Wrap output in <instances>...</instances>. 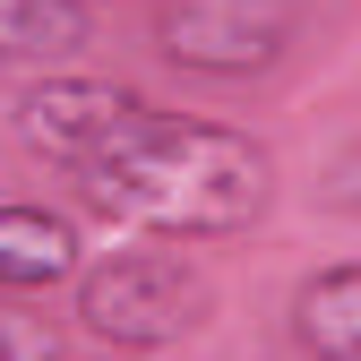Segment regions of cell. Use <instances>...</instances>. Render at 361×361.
Here are the masks:
<instances>
[{"mask_svg":"<svg viewBox=\"0 0 361 361\" xmlns=\"http://www.w3.org/2000/svg\"><path fill=\"white\" fill-rule=\"evenodd\" d=\"M86 198L121 215L147 241H241L276 207V147L250 138L233 121H198V112H138L129 129L78 164Z\"/></svg>","mask_w":361,"mask_h":361,"instance_id":"6da1fadb","label":"cell"},{"mask_svg":"<svg viewBox=\"0 0 361 361\" xmlns=\"http://www.w3.org/2000/svg\"><path fill=\"white\" fill-rule=\"evenodd\" d=\"M78 327L112 344V353H172L207 327L215 310V284L198 258L172 250H112V258H86L78 267Z\"/></svg>","mask_w":361,"mask_h":361,"instance_id":"7a4b0ae2","label":"cell"},{"mask_svg":"<svg viewBox=\"0 0 361 361\" xmlns=\"http://www.w3.org/2000/svg\"><path fill=\"white\" fill-rule=\"evenodd\" d=\"M155 52L190 78H258L293 52V0H155Z\"/></svg>","mask_w":361,"mask_h":361,"instance_id":"3957f363","label":"cell"},{"mask_svg":"<svg viewBox=\"0 0 361 361\" xmlns=\"http://www.w3.org/2000/svg\"><path fill=\"white\" fill-rule=\"evenodd\" d=\"M138 112H147V95L121 86V78H43V86L18 95V138H26L35 155H52V164L78 172L112 129H129Z\"/></svg>","mask_w":361,"mask_h":361,"instance_id":"277c9868","label":"cell"},{"mask_svg":"<svg viewBox=\"0 0 361 361\" xmlns=\"http://www.w3.org/2000/svg\"><path fill=\"white\" fill-rule=\"evenodd\" d=\"M86 241L61 207H35V198H0V293H61L78 284Z\"/></svg>","mask_w":361,"mask_h":361,"instance_id":"5b68a950","label":"cell"},{"mask_svg":"<svg viewBox=\"0 0 361 361\" xmlns=\"http://www.w3.org/2000/svg\"><path fill=\"white\" fill-rule=\"evenodd\" d=\"M284 327L310 361H361V258L310 267L284 301Z\"/></svg>","mask_w":361,"mask_h":361,"instance_id":"8992f818","label":"cell"},{"mask_svg":"<svg viewBox=\"0 0 361 361\" xmlns=\"http://www.w3.org/2000/svg\"><path fill=\"white\" fill-rule=\"evenodd\" d=\"M95 35L86 0H0V61H61Z\"/></svg>","mask_w":361,"mask_h":361,"instance_id":"52a82bcc","label":"cell"},{"mask_svg":"<svg viewBox=\"0 0 361 361\" xmlns=\"http://www.w3.org/2000/svg\"><path fill=\"white\" fill-rule=\"evenodd\" d=\"M319 207L327 215H353L361 224V129H353V138L327 155V172H319Z\"/></svg>","mask_w":361,"mask_h":361,"instance_id":"ba28073f","label":"cell"},{"mask_svg":"<svg viewBox=\"0 0 361 361\" xmlns=\"http://www.w3.org/2000/svg\"><path fill=\"white\" fill-rule=\"evenodd\" d=\"M61 327L52 319H0V361H61Z\"/></svg>","mask_w":361,"mask_h":361,"instance_id":"9c48e42d","label":"cell"}]
</instances>
